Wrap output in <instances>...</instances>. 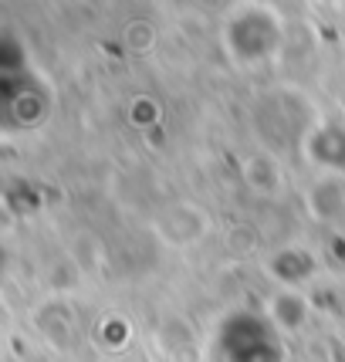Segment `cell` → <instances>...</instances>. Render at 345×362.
I'll return each mask as SVG.
<instances>
[{
	"mask_svg": "<svg viewBox=\"0 0 345 362\" xmlns=\"http://www.w3.org/2000/svg\"><path fill=\"white\" fill-rule=\"evenodd\" d=\"M223 41L240 64H261L267 54L274 58L281 45V21L264 4H240V11L227 21Z\"/></svg>",
	"mask_w": 345,
	"mask_h": 362,
	"instance_id": "obj_1",
	"label": "cell"
},
{
	"mask_svg": "<svg viewBox=\"0 0 345 362\" xmlns=\"http://www.w3.org/2000/svg\"><path fill=\"white\" fill-rule=\"evenodd\" d=\"M206 234H210V217H206V210L200 204L180 200V204H170L159 210L156 237L166 247H193Z\"/></svg>",
	"mask_w": 345,
	"mask_h": 362,
	"instance_id": "obj_2",
	"label": "cell"
},
{
	"mask_svg": "<svg viewBox=\"0 0 345 362\" xmlns=\"http://www.w3.org/2000/svg\"><path fill=\"white\" fill-rule=\"evenodd\" d=\"M305 153L315 166H322V173H339L345 170V129L342 126H325L312 132L305 139Z\"/></svg>",
	"mask_w": 345,
	"mask_h": 362,
	"instance_id": "obj_3",
	"label": "cell"
},
{
	"mask_svg": "<svg viewBox=\"0 0 345 362\" xmlns=\"http://www.w3.org/2000/svg\"><path fill=\"white\" fill-rule=\"evenodd\" d=\"M267 274L281 288H301L315 274V257L305 247H284L274 257H267Z\"/></svg>",
	"mask_w": 345,
	"mask_h": 362,
	"instance_id": "obj_4",
	"label": "cell"
},
{
	"mask_svg": "<svg viewBox=\"0 0 345 362\" xmlns=\"http://www.w3.org/2000/svg\"><path fill=\"white\" fill-rule=\"evenodd\" d=\"M267 318L281 332H295L308 322V301L298 288H278L274 298L267 301Z\"/></svg>",
	"mask_w": 345,
	"mask_h": 362,
	"instance_id": "obj_6",
	"label": "cell"
},
{
	"mask_svg": "<svg viewBox=\"0 0 345 362\" xmlns=\"http://www.w3.org/2000/svg\"><path fill=\"white\" fill-rule=\"evenodd\" d=\"M308 210L315 221H339L345 214V180L339 173H325L308 189Z\"/></svg>",
	"mask_w": 345,
	"mask_h": 362,
	"instance_id": "obj_5",
	"label": "cell"
}]
</instances>
